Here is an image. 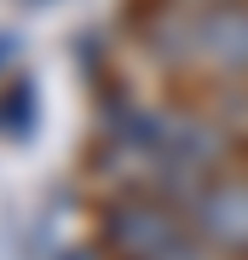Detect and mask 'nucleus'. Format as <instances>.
Segmentation results:
<instances>
[{"label": "nucleus", "instance_id": "1", "mask_svg": "<svg viewBox=\"0 0 248 260\" xmlns=\"http://www.w3.org/2000/svg\"><path fill=\"white\" fill-rule=\"evenodd\" d=\"M185 52L208 70L248 75V6H208L185 23Z\"/></svg>", "mask_w": 248, "mask_h": 260}, {"label": "nucleus", "instance_id": "2", "mask_svg": "<svg viewBox=\"0 0 248 260\" xmlns=\"http://www.w3.org/2000/svg\"><path fill=\"white\" fill-rule=\"evenodd\" d=\"M191 225L214 243V249L248 254V179L196 185V191H191Z\"/></svg>", "mask_w": 248, "mask_h": 260}, {"label": "nucleus", "instance_id": "3", "mask_svg": "<svg viewBox=\"0 0 248 260\" xmlns=\"http://www.w3.org/2000/svg\"><path fill=\"white\" fill-rule=\"evenodd\" d=\"M104 232H110V243L127 260H167L179 249V220L167 208H156V203H121V208H110Z\"/></svg>", "mask_w": 248, "mask_h": 260}, {"label": "nucleus", "instance_id": "4", "mask_svg": "<svg viewBox=\"0 0 248 260\" xmlns=\"http://www.w3.org/2000/svg\"><path fill=\"white\" fill-rule=\"evenodd\" d=\"M6 58H12V41H6V35H0V64H6Z\"/></svg>", "mask_w": 248, "mask_h": 260}, {"label": "nucleus", "instance_id": "5", "mask_svg": "<svg viewBox=\"0 0 248 260\" xmlns=\"http://www.w3.org/2000/svg\"><path fill=\"white\" fill-rule=\"evenodd\" d=\"M167 260H202V254H185V249H173V254H167Z\"/></svg>", "mask_w": 248, "mask_h": 260}, {"label": "nucleus", "instance_id": "6", "mask_svg": "<svg viewBox=\"0 0 248 260\" xmlns=\"http://www.w3.org/2000/svg\"><path fill=\"white\" fill-rule=\"evenodd\" d=\"M196 6H220V0H196Z\"/></svg>", "mask_w": 248, "mask_h": 260}]
</instances>
